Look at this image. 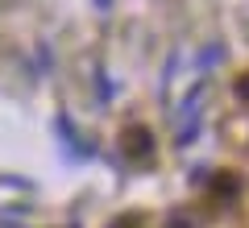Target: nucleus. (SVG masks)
I'll return each instance as SVG.
<instances>
[{
    "label": "nucleus",
    "instance_id": "obj_3",
    "mask_svg": "<svg viewBox=\"0 0 249 228\" xmlns=\"http://www.w3.org/2000/svg\"><path fill=\"white\" fill-rule=\"evenodd\" d=\"M116 228H137V224H133V220H121V224H116Z\"/></svg>",
    "mask_w": 249,
    "mask_h": 228
},
{
    "label": "nucleus",
    "instance_id": "obj_2",
    "mask_svg": "<svg viewBox=\"0 0 249 228\" xmlns=\"http://www.w3.org/2000/svg\"><path fill=\"white\" fill-rule=\"evenodd\" d=\"M237 88H241V100H245V104H249V79H241Z\"/></svg>",
    "mask_w": 249,
    "mask_h": 228
},
{
    "label": "nucleus",
    "instance_id": "obj_1",
    "mask_svg": "<svg viewBox=\"0 0 249 228\" xmlns=\"http://www.w3.org/2000/svg\"><path fill=\"white\" fill-rule=\"evenodd\" d=\"M124 149H129V158H150L154 141L145 137V133H129V137H124Z\"/></svg>",
    "mask_w": 249,
    "mask_h": 228
}]
</instances>
